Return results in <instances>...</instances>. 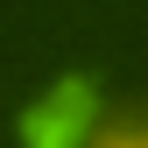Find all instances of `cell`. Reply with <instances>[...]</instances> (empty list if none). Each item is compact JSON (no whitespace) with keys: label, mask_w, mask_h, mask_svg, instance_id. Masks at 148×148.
Returning a JSON list of instances; mask_svg holds the SVG:
<instances>
[{"label":"cell","mask_w":148,"mask_h":148,"mask_svg":"<svg viewBox=\"0 0 148 148\" xmlns=\"http://www.w3.org/2000/svg\"><path fill=\"white\" fill-rule=\"evenodd\" d=\"M92 106H99V78H64V85H49V99L42 106H28L21 113V134L35 148H64V141H78L85 127H92Z\"/></svg>","instance_id":"obj_1"}]
</instances>
